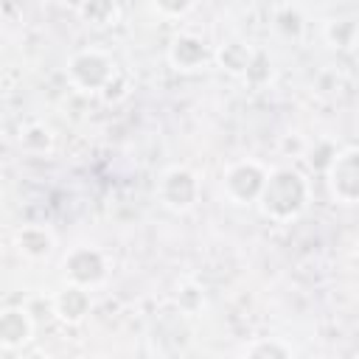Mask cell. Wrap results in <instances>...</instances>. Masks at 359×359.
<instances>
[{
	"instance_id": "obj_1",
	"label": "cell",
	"mask_w": 359,
	"mask_h": 359,
	"mask_svg": "<svg viewBox=\"0 0 359 359\" xmlns=\"http://www.w3.org/2000/svg\"><path fill=\"white\" fill-rule=\"evenodd\" d=\"M306 196H309V188H306L303 177L292 168H278V171L266 174L258 205H261L264 216L286 222V219H294L306 208Z\"/></svg>"
},
{
	"instance_id": "obj_2",
	"label": "cell",
	"mask_w": 359,
	"mask_h": 359,
	"mask_svg": "<svg viewBox=\"0 0 359 359\" xmlns=\"http://www.w3.org/2000/svg\"><path fill=\"white\" fill-rule=\"evenodd\" d=\"M67 76L76 87L81 90H107L115 79V65L107 53L101 50H81L70 59L67 65Z\"/></svg>"
},
{
	"instance_id": "obj_3",
	"label": "cell",
	"mask_w": 359,
	"mask_h": 359,
	"mask_svg": "<svg viewBox=\"0 0 359 359\" xmlns=\"http://www.w3.org/2000/svg\"><path fill=\"white\" fill-rule=\"evenodd\" d=\"M264 182H266V171L255 160H244V163H236V165L227 168L224 194L238 205L258 202V196L264 191Z\"/></svg>"
},
{
	"instance_id": "obj_4",
	"label": "cell",
	"mask_w": 359,
	"mask_h": 359,
	"mask_svg": "<svg viewBox=\"0 0 359 359\" xmlns=\"http://www.w3.org/2000/svg\"><path fill=\"white\" fill-rule=\"evenodd\" d=\"M328 180H331V191L337 199L348 205L359 202V149L334 154L328 165Z\"/></svg>"
},
{
	"instance_id": "obj_5",
	"label": "cell",
	"mask_w": 359,
	"mask_h": 359,
	"mask_svg": "<svg viewBox=\"0 0 359 359\" xmlns=\"http://www.w3.org/2000/svg\"><path fill=\"white\" fill-rule=\"evenodd\" d=\"M65 275L70 278V283H79V286H95L107 278V261L98 250L93 247H76L65 255Z\"/></svg>"
},
{
	"instance_id": "obj_6",
	"label": "cell",
	"mask_w": 359,
	"mask_h": 359,
	"mask_svg": "<svg viewBox=\"0 0 359 359\" xmlns=\"http://www.w3.org/2000/svg\"><path fill=\"white\" fill-rule=\"evenodd\" d=\"M199 196V182L188 168H168L160 180V199L171 210H188Z\"/></svg>"
},
{
	"instance_id": "obj_7",
	"label": "cell",
	"mask_w": 359,
	"mask_h": 359,
	"mask_svg": "<svg viewBox=\"0 0 359 359\" xmlns=\"http://www.w3.org/2000/svg\"><path fill=\"white\" fill-rule=\"evenodd\" d=\"M34 334V320L25 309H17V306H8L3 309L0 314V345L3 351H17L22 348Z\"/></svg>"
},
{
	"instance_id": "obj_8",
	"label": "cell",
	"mask_w": 359,
	"mask_h": 359,
	"mask_svg": "<svg viewBox=\"0 0 359 359\" xmlns=\"http://www.w3.org/2000/svg\"><path fill=\"white\" fill-rule=\"evenodd\" d=\"M53 311H56L59 320H65L70 325L81 323L90 314V292H87V286L67 283L65 289H59L56 297H53Z\"/></svg>"
},
{
	"instance_id": "obj_9",
	"label": "cell",
	"mask_w": 359,
	"mask_h": 359,
	"mask_svg": "<svg viewBox=\"0 0 359 359\" xmlns=\"http://www.w3.org/2000/svg\"><path fill=\"white\" fill-rule=\"evenodd\" d=\"M168 59L177 70H199L208 59H210V50L208 45L194 36V34H180L174 42H171V50H168Z\"/></svg>"
},
{
	"instance_id": "obj_10",
	"label": "cell",
	"mask_w": 359,
	"mask_h": 359,
	"mask_svg": "<svg viewBox=\"0 0 359 359\" xmlns=\"http://www.w3.org/2000/svg\"><path fill=\"white\" fill-rule=\"evenodd\" d=\"M17 247L28 258H45L53 250V236L45 227H22L17 236Z\"/></svg>"
},
{
	"instance_id": "obj_11",
	"label": "cell",
	"mask_w": 359,
	"mask_h": 359,
	"mask_svg": "<svg viewBox=\"0 0 359 359\" xmlns=\"http://www.w3.org/2000/svg\"><path fill=\"white\" fill-rule=\"evenodd\" d=\"M216 59H219V65H222L224 70H230V73H250V67H252V62H255L252 50H250L247 45H241V42H230V45L219 48Z\"/></svg>"
},
{
	"instance_id": "obj_12",
	"label": "cell",
	"mask_w": 359,
	"mask_h": 359,
	"mask_svg": "<svg viewBox=\"0 0 359 359\" xmlns=\"http://www.w3.org/2000/svg\"><path fill=\"white\" fill-rule=\"evenodd\" d=\"M79 14L90 22V25H112L118 20V3L115 0H84V6L79 8Z\"/></svg>"
},
{
	"instance_id": "obj_13",
	"label": "cell",
	"mask_w": 359,
	"mask_h": 359,
	"mask_svg": "<svg viewBox=\"0 0 359 359\" xmlns=\"http://www.w3.org/2000/svg\"><path fill=\"white\" fill-rule=\"evenodd\" d=\"M244 356H255V359H289L292 348L283 345L280 339H255L252 345L244 348Z\"/></svg>"
},
{
	"instance_id": "obj_14",
	"label": "cell",
	"mask_w": 359,
	"mask_h": 359,
	"mask_svg": "<svg viewBox=\"0 0 359 359\" xmlns=\"http://www.w3.org/2000/svg\"><path fill=\"white\" fill-rule=\"evenodd\" d=\"M22 143L28 146V149H36V151H45V149H50V143H53V137H50V129L48 126H42V123H36V126H31L25 135H22Z\"/></svg>"
},
{
	"instance_id": "obj_15",
	"label": "cell",
	"mask_w": 359,
	"mask_h": 359,
	"mask_svg": "<svg viewBox=\"0 0 359 359\" xmlns=\"http://www.w3.org/2000/svg\"><path fill=\"white\" fill-rule=\"evenodd\" d=\"M154 6H157L163 14L177 17V14H185V11L191 8V0H154Z\"/></svg>"
},
{
	"instance_id": "obj_16",
	"label": "cell",
	"mask_w": 359,
	"mask_h": 359,
	"mask_svg": "<svg viewBox=\"0 0 359 359\" xmlns=\"http://www.w3.org/2000/svg\"><path fill=\"white\" fill-rule=\"evenodd\" d=\"M65 3H70V6H73V8H76V11H79V8H81V6H84V0H65Z\"/></svg>"
}]
</instances>
